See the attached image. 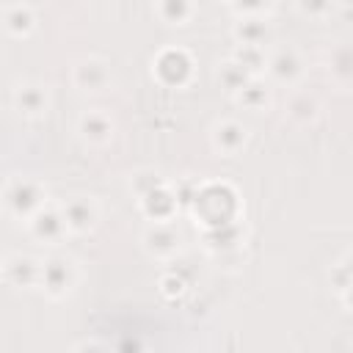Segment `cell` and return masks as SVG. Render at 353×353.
<instances>
[{
  "instance_id": "obj_19",
  "label": "cell",
  "mask_w": 353,
  "mask_h": 353,
  "mask_svg": "<svg viewBox=\"0 0 353 353\" xmlns=\"http://www.w3.org/2000/svg\"><path fill=\"white\" fill-rule=\"evenodd\" d=\"M287 113H290V119L298 121V124H312V121L320 116V102H317L314 94H309V91H298V94L290 97V102H287Z\"/></svg>"
},
{
  "instance_id": "obj_5",
  "label": "cell",
  "mask_w": 353,
  "mask_h": 353,
  "mask_svg": "<svg viewBox=\"0 0 353 353\" xmlns=\"http://www.w3.org/2000/svg\"><path fill=\"white\" fill-rule=\"evenodd\" d=\"M110 83H113V72L105 58L88 55L72 66V85L83 94H102L105 88H110Z\"/></svg>"
},
{
  "instance_id": "obj_21",
  "label": "cell",
  "mask_w": 353,
  "mask_h": 353,
  "mask_svg": "<svg viewBox=\"0 0 353 353\" xmlns=\"http://www.w3.org/2000/svg\"><path fill=\"white\" fill-rule=\"evenodd\" d=\"M248 80H254V74H248L237 61H232V58H226L221 66H218V83L229 91V94H237Z\"/></svg>"
},
{
  "instance_id": "obj_17",
  "label": "cell",
  "mask_w": 353,
  "mask_h": 353,
  "mask_svg": "<svg viewBox=\"0 0 353 353\" xmlns=\"http://www.w3.org/2000/svg\"><path fill=\"white\" fill-rule=\"evenodd\" d=\"M3 17V28L11 33V36H30V30L36 28V14L30 6L25 3H14V6H6L0 11Z\"/></svg>"
},
{
  "instance_id": "obj_9",
  "label": "cell",
  "mask_w": 353,
  "mask_h": 353,
  "mask_svg": "<svg viewBox=\"0 0 353 353\" xmlns=\"http://www.w3.org/2000/svg\"><path fill=\"white\" fill-rule=\"evenodd\" d=\"M141 243H143V248H146L149 256H154V259H171L182 248V234L174 226V221H168V223H149L146 232H143V237H141Z\"/></svg>"
},
{
  "instance_id": "obj_10",
  "label": "cell",
  "mask_w": 353,
  "mask_h": 353,
  "mask_svg": "<svg viewBox=\"0 0 353 353\" xmlns=\"http://www.w3.org/2000/svg\"><path fill=\"white\" fill-rule=\"evenodd\" d=\"M11 105L17 113H22L25 119H41L50 108V94H47V85L39 83V80H25L14 88L11 94Z\"/></svg>"
},
{
  "instance_id": "obj_22",
  "label": "cell",
  "mask_w": 353,
  "mask_h": 353,
  "mask_svg": "<svg viewBox=\"0 0 353 353\" xmlns=\"http://www.w3.org/2000/svg\"><path fill=\"white\" fill-rule=\"evenodd\" d=\"M229 58H232V61H237L248 74H254V77H256V74L265 69V58H268V52H265L262 47H240V44H237V47L232 50V55H229Z\"/></svg>"
},
{
  "instance_id": "obj_13",
  "label": "cell",
  "mask_w": 353,
  "mask_h": 353,
  "mask_svg": "<svg viewBox=\"0 0 353 353\" xmlns=\"http://www.w3.org/2000/svg\"><path fill=\"white\" fill-rule=\"evenodd\" d=\"M39 268H41L39 259H33L28 254H11L0 262V276L11 287L28 290V287H39Z\"/></svg>"
},
{
  "instance_id": "obj_8",
  "label": "cell",
  "mask_w": 353,
  "mask_h": 353,
  "mask_svg": "<svg viewBox=\"0 0 353 353\" xmlns=\"http://www.w3.org/2000/svg\"><path fill=\"white\" fill-rule=\"evenodd\" d=\"M28 232H30V237L39 240V243H47V245L61 243L63 234H66V223H63L61 207L47 201L39 212H33V215L28 218Z\"/></svg>"
},
{
  "instance_id": "obj_18",
  "label": "cell",
  "mask_w": 353,
  "mask_h": 353,
  "mask_svg": "<svg viewBox=\"0 0 353 353\" xmlns=\"http://www.w3.org/2000/svg\"><path fill=\"white\" fill-rule=\"evenodd\" d=\"M234 99H237V105H240L243 110H265V108L270 105V88H268L259 77H254V80H248V83L234 94Z\"/></svg>"
},
{
  "instance_id": "obj_11",
  "label": "cell",
  "mask_w": 353,
  "mask_h": 353,
  "mask_svg": "<svg viewBox=\"0 0 353 353\" xmlns=\"http://www.w3.org/2000/svg\"><path fill=\"white\" fill-rule=\"evenodd\" d=\"M138 207H141V212H143L152 223H168V221H174L176 212H179V201H176L174 188H171L168 182L157 185L152 193H146L143 199H138Z\"/></svg>"
},
{
  "instance_id": "obj_4",
  "label": "cell",
  "mask_w": 353,
  "mask_h": 353,
  "mask_svg": "<svg viewBox=\"0 0 353 353\" xmlns=\"http://www.w3.org/2000/svg\"><path fill=\"white\" fill-rule=\"evenodd\" d=\"M152 74L168 88H182L193 77V58L182 47H165L154 55Z\"/></svg>"
},
{
  "instance_id": "obj_24",
  "label": "cell",
  "mask_w": 353,
  "mask_h": 353,
  "mask_svg": "<svg viewBox=\"0 0 353 353\" xmlns=\"http://www.w3.org/2000/svg\"><path fill=\"white\" fill-rule=\"evenodd\" d=\"M237 17H268L270 14V3H232L229 6Z\"/></svg>"
},
{
  "instance_id": "obj_27",
  "label": "cell",
  "mask_w": 353,
  "mask_h": 353,
  "mask_svg": "<svg viewBox=\"0 0 353 353\" xmlns=\"http://www.w3.org/2000/svg\"><path fill=\"white\" fill-rule=\"evenodd\" d=\"M74 353H110V347L102 345L99 339H83V342L74 347Z\"/></svg>"
},
{
  "instance_id": "obj_7",
  "label": "cell",
  "mask_w": 353,
  "mask_h": 353,
  "mask_svg": "<svg viewBox=\"0 0 353 353\" xmlns=\"http://www.w3.org/2000/svg\"><path fill=\"white\" fill-rule=\"evenodd\" d=\"M58 207H61L66 232H72V234H88L99 221V207L91 196H72Z\"/></svg>"
},
{
  "instance_id": "obj_3",
  "label": "cell",
  "mask_w": 353,
  "mask_h": 353,
  "mask_svg": "<svg viewBox=\"0 0 353 353\" xmlns=\"http://www.w3.org/2000/svg\"><path fill=\"white\" fill-rule=\"evenodd\" d=\"M77 284V268L69 256H61V254H52L47 259H41V268H39V287L47 298L52 301H61L66 298Z\"/></svg>"
},
{
  "instance_id": "obj_12",
  "label": "cell",
  "mask_w": 353,
  "mask_h": 353,
  "mask_svg": "<svg viewBox=\"0 0 353 353\" xmlns=\"http://www.w3.org/2000/svg\"><path fill=\"white\" fill-rule=\"evenodd\" d=\"M245 141H248V130H245L243 121H237V119H221V121L212 124L210 143H212V149H215L218 154L234 157V154L243 152Z\"/></svg>"
},
{
  "instance_id": "obj_15",
  "label": "cell",
  "mask_w": 353,
  "mask_h": 353,
  "mask_svg": "<svg viewBox=\"0 0 353 353\" xmlns=\"http://www.w3.org/2000/svg\"><path fill=\"white\" fill-rule=\"evenodd\" d=\"M232 36L240 47H262L273 39L268 17H237L232 25Z\"/></svg>"
},
{
  "instance_id": "obj_26",
  "label": "cell",
  "mask_w": 353,
  "mask_h": 353,
  "mask_svg": "<svg viewBox=\"0 0 353 353\" xmlns=\"http://www.w3.org/2000/svg\"><path fill=\"white\" fill-rule=\"evenodd\" d=\"M160 287H163V292L171 298V295H179V292L185 290V281H182L179 276H174V273H165V276L160 279Z\"/></svg>"
},
{
  "instance_id": "obj_14",
  "label": "cell",
  "mask_w": 353,
  "mask_h": 353,
  "mask_svg": "<svg viewBox=\"0 0 353 353\" xmlns=\"http://www.w3.org/2000/svg\"><path fill=\"white\" fill-rule=\"evenodd\" d=\"M77 132L88 146H105L113 138V119L105 110L91 108L77 119Z\"/></svg>"
},
{
  "instance_id": "obj_20",
  "label": "cell",
  "mask_w": 353,
  "mask_h": 353,
  "mask_svg": "<svg viewBox=\"0 0 353 353\" xmlns=\"http://www.w3.org/2000/svg\"><path fill=\"white\" fill-rule=\"evenodd\" d=\"M154 11L165 25H188L190 17L196 14V6L188 0H163L154 6Z\"/></svg>"
},
{
  "instance_id": "obj_6",
  "label": "cell",
  "mask_w": 353,
  "mask_h": 353,
  "mask_svg": "<svg viewBox=\"0 0 353 353\" xmlns=\"http://www.w3.org/2000/svg\"><path fill=\"white\" fill-rule=\"evenodd\" d=\"M262 72H268V77L273 83H279V85H292V83H298L303 77L306 63H303L298 50L281 47V50H276V52H270L265 58V69Z\"/></svg>"
},
{
  "instance_id": "obj_25",
  "label": "cell",
  "mask_w": 353,
  "mask_h": 353,
  "mask_svg": "<svg viewBox=\"0 0 353 353\" xmlns=\"http://www.w3.org/2000/svg\"><path fill=\"white\" fill-rule=\"evenodd\" d=\"M331 279H334V284H336V292H339L342 301L347 303V287H350V270H347V262H342V265L331 273Z\"/></svg>"
},
{
  "instance_id": "obj_28",
  "label": "cell",
  "mask_w": 353,
  "mask_h": 353,
  "mask_svg": "<svg viewBox=\"0 0 353 353\" xmlns=\"http://www.w3.org/2000/svg\"><path fill=\"white\" fill-rule=\"evenodd\" d=\"M0 262H3V259H0Z\"/></svg>"
},
{
  "instance_id": "obj_1",
  "label": "cell",
  "mask_w": 353,
  "mask_h": 353,
  "mask_svg": "<svg viewBox=\"0 0 353 353\" xmlns=\"http://www.w3.org/2000/svg\"><path fill=\"white\" fill-rule=\"evenodd\" d=\"M190 212L204 223V229H218L237 221V193L223 182H204L196 188Z\"/></svg>"
},
{
  "instance_id": "obj_16",
  "label": "cell",
  "mask_w": 353,
  "mask_h": 353,
  "mask_svg": "<svg viewBox=\"0 0 353 353\" xmlns=\"http://www.w3.org/2000/svg\"><path fill=\"white\" fill-rule=\"evenodd\" d=\"M204 243L218 256L234 254V251H240V243H243V226L237 221H232V223H223L218 229H204Z\"/></svg>"
},
{
  "instance_id": "obj_2",
  "label": "cell",
  "mask_w": 353,
  "mask_h": 353,
  "mask_svg": "<svg viewBox=\"0 0 353 353\" xmlns=\"http://www.w3.org/2000/svg\"><path fill=\"white\" fill-rule=\"evenodd\" d=\"M0 204L6 207L8 215L28 221L33 212H39L47 204V190L33 176H11L0 188Z\"/></svg>"
},
{
  "instance_id": "obj_23",
  "label": "cell",
  "mask_w": 353,
  "mask_h": 353,
  "mask_svg": "<svg viewBox=\"0 0 353 353\" xmlns=\"http://www.w3.org/2000/svg\"><path fill=\"white\" fill-rule=\"evenodd\" d=\"M165 179L157 174V171H149V168H141V171H135L132 176H130V190H132V196L135 199H143L146 193H152L157 185H163Z\"/></svg>"
}]
</instances>
